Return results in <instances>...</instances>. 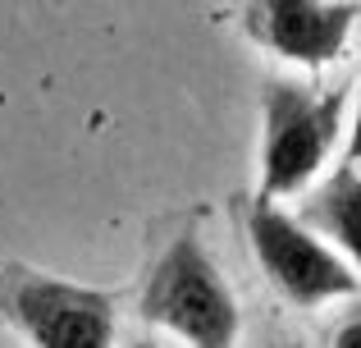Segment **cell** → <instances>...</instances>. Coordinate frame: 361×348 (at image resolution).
Returning a JSON list of instances; mask_svg holds the SVG:
<instances>
[{
    "label": "cell",
    "instance_id": "cell-1",
    "mask_svg": "<svg viewBox=\"0 0 361 348\" xmlns=\"http://www.w3.org/2000/svg\"><path fill=\"white\" fill-rule=\"evenodd\" d=\"M137 312L147 325L169 330L188 348H238V298L197 234H178L156 257Z\"/></svg>",
    "mask_w": 361,
    "mask_h": 348
},
{
    "label": "cell",
    "instance_id": "cell-2",
    "mask_svg": "<svg viewBox=\"0 0 361 348\" xmlns=\"http://www.w3.org/2000/svg\"><path fill=\"white\" fill-rule=\"evenodd\" d=\"M343 92L274 78L265 88V143H261V197H298L316 184L343 133Z\"/></svg>",
    "mask_w": 361,
    "mask_h": 348
},
{
    "label": "cell",
    "instance_id": "cell-3",
    "mask_svg": "<svg viewBox=\"0 0 361 348\" xmlns=\"http://www.w3.org/2000/svg\"><path fill=\"white\" fill-rule=\"evenodd\" d=\"M247 243L265 280L302 312L325 307L334 298H353L361 289L343 252H334L316 229H307L298 215L279 211L265 197L247 206Z\"/></svg>",
    "mask_w": 361,
    "mask_h": 348
},
{
    "label": "cell",
    "instance_id": "cell-4",
    "mask_svg": "<svg viewBox=\"0 0 361 348\" xmlns=\"http://www.w3.org/2000/svg\"><path fill=\"white\" fill-rule=\"evenodd\" d=\"M5 307L32 348H115L119 340V307L106 289L18 270Z\"/></svg>",
    "mask_w": 361,
    "mask_h": 348
},
{
    "label": "cell",
    "instance_id": "cell-5",
    "mask_svg": "<svg viewBox=\"0 0 361 348\" xmlns=\"http://www.w3.org/2000/svg\"><path fill=\"white\" fill-rule=\"evenodd\" d=\"M243 28L256 46L279 55L298 69H325L343 60L357 28L353 5H320V0H252L243 5Z\"/></svg>",
    "mask_w": 361,
    "mask_h": 348
},
{
    "label": "cell",
    "instance_id": "cell-6",
    "mask_svg": "<svg viewBox=\"0 0 361 348\" xmlns=\"http://www.w3.org/2000/svg\"><path fill=\"white\" fill-rule=\"evenodd\" d=\"M298 220L307 229H316L320 239H334V248L353 266H361V170L357 165H343L334 179H325L302 202Z\"/></svg>",
    "mask_w": 361,
    "mask_h": 348
},
{
    "label": "cell",
    "instance_id": "cell-7",
    "mask_svg": "<svg viewBox=\"0 0 361 348\" xmlns=\"http://www.w3.org/2000/svg\"><path fill=\"white\" fill-rule=\"evenodd\" d=\"M329 348H361V312H353L348 321L334 325V335H329Z\"/></svg>",
    "mask_w": 361,
    "mask_h": 348
},
{
    "label": "cell",
    "instance_id": "cell-8",
    "mask_svg": "<svg viewBox=\"0 0 361 348\" xmlns=\"http://www.w3.org/2000/svg\"><path fill=\"white\" fill-rule=\"evenodd\" d=\"M348 165H361V73H357V101H353V124H348Z\"/></svg>",
    "mask_w": 361,
    "mask_h": 348
},
{
    "label": "cell",
    "instance_id": "cell-9",
    "mask_svg": "<svg viewBox=\"0 0 361 348\" xmlns=\"http://www.w3.org/2000/svg\"><path fill=\"white\" fill-rule=\"evenodd\" d=\"M265 348H307V344H293V340H279V344H265Z\"/></svg>",
    "mask_w": 361,
    "mask_h": 348
},
{
    "label": "cell",
    "instance_id": "cell-10",
    "mask_svg": "<svg viewBox=\"0 0 361 348\" xmlns=\"http://www.w3.org/2000/svg\"><path fill=\"white\" fill-rule=\"evenodd\" d=\"M128 348H160L156 340H137V344H128Z\"/></svg>",
    "mask_w": 361,
    "mask_h": 348
}]
</instances>
